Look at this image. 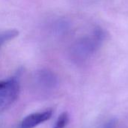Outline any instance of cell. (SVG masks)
I'll list each match as a JSON object with an SVG mask.
<instances>
[{"label":"cell","mask_w":128,"mask_h":128,"mask_svg":"<svg viewBox=\"0 0 128 128\" xmlns=\"http://www.w3.org/2000/svg\"><path fill=\"white\" fill-rule=\"evenodd\" d=\"M19 34V32L16 29H9L0 32V48L8 41L13 40Z\"/></svg>","instance_id":"5b68a950"},{"label":"cell","mask_w":128,"mask_h":128,"mask_svg":"<svg viewBox=\"0 0 128 128\" xmlns=\"http://www.w3.org/2000/svg\"><path fill=\"white\" fill-rule=\"evenodd\" d=\"M20 83L16 77L0 81V112L8 110L16 100Z\"/></svg>","instance_id":"7a4b0ae2"},{"label":"cell","mask_w":128,"mask_h":128,"mask_svg":"<svg viewBox=\"0 0 128 128\" xmlns=\"http://www.w3.org/2000/svg\"><path fill=\"white\" fill-rule=\"evenodd\" d=\"M36 81L40 87L48 90L54 88L57 84V79L55 74L46 70H43L38 73Z\"/></svg>","instance_id":"277c9868"},{"label":"cell","mask_w":128,"mask_h":128,"mask_svg":"<svg viewBox=\"0 0 128 128\" xmlns=\"http://www.w3.org/2000/svg\"><path fill=\"white\" fill-rule=\"evenodd\" d=\"M69 122V116L67 112L62 113L56 122L53 128H65Z\"/></svg>","instance_id":"8992f818"},{"label":"cell","mask_w":128,"mask_h":128,"mask_svg":"<svg viewBox=\"0 0 128 128\" xmlns=\"http://www.w3.org/2000/svg\"><path fill=\"white\" fill-rule=\"evenodd\" d=\"M104 38V32L98 28L90 34L79 39L70 49L72 58L76 62H83L88 59L100 47Z\"/></svg>","instance_id":"6da1fadb"},{"label":"cell","mask_w":128,"mask_h":128,"mask_svg":"<svg viewBox=\"0 0 128 128\" xmlns=\"http://www.w3.org/2000/svg\"><path fill=\"white\" fill-rule=\"evenodd\" d=\"M52 116V110H47L44 112H34L27 116L20 124V128H34L39 124L49 120Z\"/></svg>","instance_id":"3957f363"}]
</instances>
